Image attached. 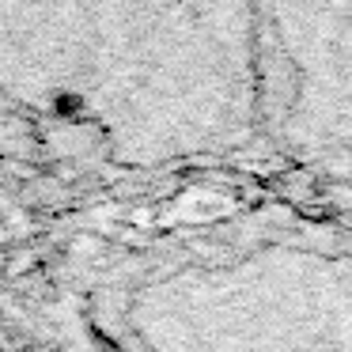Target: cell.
<instances>
[{
	"mask_svg": "<svg viewBox=\"0 0 352 352\" xmlns=\"http://www.w3.org/2000/svg\"><path fill=\"white\" fill-rule=\"evenodd\" d=\"M182 288L175 352H352V212L269 190L152 201Z\"/></svg>",
	"mask_w": 352,
	"mask_h": 352,
	"instance_id": "obj_1",
	"label": "cell"
},
{
	"mask_svg": "<svg viewBox=\"0 0 352 352\" xmlns=\"http://www.w3.org/2000/svg\"><path fill=\"white\" fill-rule=\"evenodd\" d=\"M269 193L352 212V0H258Z\"/></svg>",
	"mask_w": 352,
	"mask_h": 352,
	"instance_id": "obj_2",
	"label": "cell"
}]
</instances>
